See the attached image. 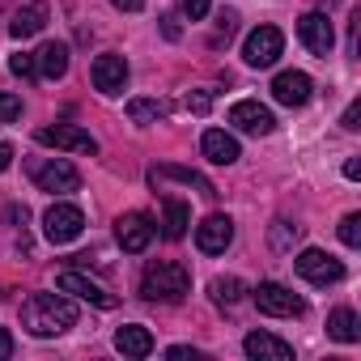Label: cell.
<instances>
[{"label": "cell", "mask_w": 361, "mask_h": 361, "mask_svg": "<svg viewBox=\"0 0 361 361\" xmlns=\"http://www.w3.org/2000/svg\"><path fill=\"white\" fill-rule=\"evenodd\" d=\"M13 166V145H5V140H0V174H5Z\"/></svg>", "instance_id": "34"}, {"label": "cell", "mask_w": 361, "mask_h": 361, "mask_svg": "<svg viewBox=\"0 0 361 361\" xmlns=\"http://www.w3.org/2000/svg\"><path fill=\"white\" fill-rule=\"evenodd\" d=\"M35 68H39V77L60 81V77L68 73V47H64V43H43V47L35 51Z\"/></svg>", "instance_id": "18"}, {"label": "cell", "mask_w": 361, "mask_h": 361, "mask_svg": "<svg viewBox=\"0 0 361 361\" xmlns=\"http://www.w3.org/2000/svg\"><path fill=\"white\" fill-rule=\"evenodd\" d=\"M90 81H94V90L106 94V98H111V94H123V85H128V60L115 56V51L98 56L94 68H90Z\"/></svg>", "instance_id": "11"}, {"label": "cell", "mask_w": 361, "mask_h": 361, "mask_svg": "<svg viewBox=\"0 0 361 361\" xmlns=\"http://www.w3.org/2000/svg\"><path fill=\"white\" fill-rule=\"evenodd\" d=\"M213 106V90H196V94H188V111H196V115H204Z\"/></svg>", "instance_id": "32"}, {"label": "cell", "mask_w": 361, "mask_h": 361, "mask_svg": "<svg viewBox=\"0 0 361 361\" xmlns=\"http://www.w3.org/2000/svg\"><path fill=\"white\" fill-rule=\"evenodd\" d=\"M327 336L340 340V344H357V340H361V319H357V310L336 306V310L327 314Z\"/></svg>", "instance_id": "21"}, {"label": "cell", "mask_w": 361, "mask_h": 361, "mask_svg": "<svg viewBox=\"0 0 361 361\" xmlns=\"http://www.w3.org/2000/svg\"><path fill=\"white\" fill-rule=\"evenodd\" d=\"M149 178H153V183H157V178H178V183H188V188H196L200 196H217V188L209 183V178L200 174V170H192V166H157V170H149Z\"/></svg>", "instance_id": "20"}, {"label": "cell", "mask_w": 361, "mask_h": 361, "mask_svg": "<svg viewBox=\"0 0 361 361\" xmlns=\"http://www.w3.org/2000/svg\"><path fill=\"white\" fill-rule=\"evenodd\" d=\"M39 145L47 149H64V153H98V140L77 128V123H56V128H39Z\"/></svg>", "instance_id": "9"}, {"label": "cell", "mask_w": 361, "mask_h": 361, "mask_svg": "<svg viewBox=\"0 0 361 361\" xmlns=\"http://www.w3.org/2000/svg\"><path fill=\"white\" fill-rule=\"evenodd\" d=\"M340 243L344 247H361V213H348L340 221Z\"/></svg>", "instance_id": "27"}, {"label": "cell", "mask_w": 361, "mask_h": 361, "mask_svg": "<svg viewBox=\"0 0 361 361\" xmlns=\"http://www.w3.org/2000/svg\"><path fill=\"white\" fill-rule=\"evenodd\" d=\"M140 293L149 302H183L192 293V272L174 259H153L140 276Z\"/></svg>", "instance_id": "2"}, {"label": "cell", "mask_w": 361, "mask_h": 361, "mask_svg": "<svg viewBox=\"0 0 361 361\" xmlns=\"http://www.w3.org/2000/svg\"><path fill=\"white\" fill-rule=\"evenodd\" d=\"M344 178H361V161H357V157L344 161Z\"/></svg>", "instance_id": "37"}, {"label": "cell", "mask_w": 361, "mask_h": 361, "mask_svg": "<svg viewBox=\"0 0 361 361\" xmlns=\"http://www.w3.org/2000/svg\"><path fill=\"white\" fill-rule=\"evenodd\" d=\"M209 289H213V302H217V306H238L243 293H247V285H243L238 276H217Z\"/></svg>", "instance_id": "24"}, {"label": "cell", "mask_w": 361, "mask_h": 361, "mask_svg": "<svg viewBox=\"0 0 361 361\" xmlns=\"http://www.w3.org/2000/svg\"><path fill=\"white\" fill-rule=\"evenodd\" d=\"M178 9H183V18H192V22H204L209 18V0H178Z\"/></svg>", "instance_id": "30"}, {"label": "cell", "mask_w": 361, "mask_h": 361, "mask_svg": "<svg viewBox=\"0 0 361 361\" xmlns=\"http://www.w3.org/2000/svg\"><path fill=\"white\" fill-rule=\"evenodd\" d=\"M81 230H85V213H81L77 204H51V209L43 213V234H47V243H56V247L81 238Z\"/></svg>", "instance_id": "6"}, {"label": "cell", "mask_w": 361, "mask_h": 361, "mask_svg": "<svg viewBox=\"0 0 361 361\" xmlns=\"http://www.w3.org/2000/svg\"><path fill=\"white\" fill-rule=\"evenodd\" d=\"M166 115V102H157V98H132L128 102V119L132 123H157Z\"/></svg>", "instance_id": "25"}, {"label": "cell", "mask_w": 361, "mask_h": 361, "mask_svg": "<svg viewBox=\"0 0 361 361\" xmlns=\"http://www.w3.org/2000/svg\"><path fill=\"white\" fill-rule=\"evenodd\" d=\"M188 226H192V209L183 204V200H161V234L170 238V243H178L188 234Z\"/></svg>", "instance_id": "19"}, {"label": "cell", "mask_w": 361, "mask_h": 361, "mask_svg": "<svg viewBox=\"0 0 361 361\" xmlns=\"http://www.w3.org/2000/svg\"><path fill=\"white\" fill-rule=\"evenodd\" d=\"M22 115V98L18 94H0V123H13Z\"/></svg>", "instance_id": "28"}, {"label": "cell", "mask_w": 361, "mask_h": 361, "mask_svg": "<svg viewBox=\"0 0 361 361\" xmlns=\"http://www.w3.org/2000/svg\"><path fill=\"white\" fill-rule=\"evenodd\" d=\"M298 39L306 43V51H314V56H331V47H336V26H331L327 13H302V22H298Z\"/></svg>", "instance_id": "10"}, {"label": "cell", "mask_w": 361, "mask_h": 361, "mask_svg": "<svg viewBox=\"0 0 361 361\" xmlns=\"http://www.w3.org/2000/svg\"><path fill=\"white\" fill-rule=\"evenodd\" d=\"M357 119H361V106H357V102H353V106H348V111H344V119H340V123H344V128H348V132H357V128H361V123H357Z\"/></svg>", "instance_id": "33"}, {"label": "cell", "mask_w": 361, "mask_h": 361, "mask_svg": "<svg viewBox=\"0 0 361 361\" xmlns=\"http://www.w3.org/2000/svg\"><path fill=\"white\" fill-rule=\"evenodd\" d=\"M200 149H204V157L213 166H234L238 161V140L230 132H221V128H209L204 140H200Z\"/></svg>", "instance_id": "17"}, {"label": "cell", "mask_w": 361, "mask_h": 361, "mask_svg": "<svg viewBox=\"0 0 361 361\" xmlns=\"http://www.w3.org/2000/svg\"><path fill=\"white\" fill-rule=\"evenodd\" d=\"M243 348H247V357H255V361H293V344H285V340L272 336V331H251V336L243 340Z\"/></svg>", "instance_id": "15"}, {"label": "cell", "mask_w": 361, "mask_h": 361, "mask_svg": "<svg viewBox=\"0 0 361 361\" xmlns=\"http://www.w3.org/2000/svg\"><path fill=\"white\" fill-rule=\"evenodd\" d=\"M230 243H234V221H230V217L213 213V217H204V221L196 226V247H200L204 255H221Z\"/></svg>", "instance_id": "14"}, {"label": "cell", "mask_w": 361, "mask_h": 361, "mask_svg": "<svg viewBox=\"0 0 361 361\" xmlns=\"http://www.w3.org/2000/svg\"><path fill=\"white\" fill-rule=\"evenodd\" d=\"M293 268H298V276L310 281V285H336V281H344V264H340L336 255L319 251V247H306V251L293 259Z\"/></svg>", "instance_id": "7"}, {"label": "cell", "mask_w": 361, "mask_h": 361, "mask_svg": "<svg viewBox=\"0 0 361 361\" xmlns=\"http://www.w3.org/2000/svg\"><path fill=\"white\" fill-rule=\"evenodd\" d=\"M255 306H259L264 314H272V319H298V314H306V302H302L289 285H276V281H259Z\"/></svg>", "instance_id": "5"}, {"label": "cell", "mask_w": 361, "mask_h": 361, "mask_svg": "<svg viewBox=\"0 0 361 361\" xmlns=\"http://www.w3.org/2000/svg\"><path fill=\"white\" fill-rule=\"evenodd\" d=\"M230 123H234L238 132H247V136H268V132L276 128L272 111H268L264 102H251V98H243V102L230 106Z\"/></svg>", "instance_id": "13"}, {"label": "cell", "mask_w": 361, "mask_h": 361, "mask_svg": "<svg viewBox=\"0 0 361 361\" xmlns=\"http://www.w3.org/2000/svg\"><path fill=\"white\" fill-rule=\"evenodd\" d=\"M161 30H166V39H178V26H174V18H161Z\"/></svg>", "instance_id": "39"}, {"label": "cell", "mask_w": 361, "mask_h": 361, "mask_svg": "<svg viewBox=\"0 0 361 361\" xmlns=\"http://www.w3.org/2000/svg\"><path fill=\"white\" fill-rule=\"evenodd\" d=\"M170 357H174V361H183V357H192V361H196L200 353H196V348H183V344H178V348H170Z\"/></svg>", "instance_id": "38"}, {"label": "cell", "mask_w": 361, "mask_h": 361, "mask_svg": "<svg viewBox=\"0 0 361 361\" xmlns=\"http://www.w3.org/2000/svg\"><path fill=\"white\" fill-rule=\"evenodd\" d=\"M234 26H238V13H221V26H217L213 43H217V47H221V43H230V39H234Z\"/></svg>", "instance_id": "31"}, {"label": "cell", "mask_w": 361, "mask_h": 361, "mask_svg": "<svg viewBox=\"0 0 361 361\" xmlns=\"http://www.w3.org/2000/svg\"><path fill=\"white\" fill-rule=\"evenodd\" d=\"M153 234H157V226H153V217H149V213H123V217L115 221V238H119V247H123L128 255L149 251Z\"/></svg>", "instance_id": "8"}, {"label": "cell", "mask_w": 361, "mask_h": 361, "mask_svg": "<svg viewBox=\"0 0 361 361\" xmlns=\"http://www.w3.org/2000/svg\"><path fill=\"white\" fill-rule=\"evenodd\" d=\"M281 51H285V35H281L276 26H255V30L243 39V60H247L251 68H268V64H276Z\"/></svg>", "instance_id": "4"}, {"label": "cell", "mask_w": 361, "mask_h": 361, "mask_svg": "<svg viewBox=\"0 0 361 361\" xmlns=\"http://www.w3.org/2000/svg\"><path fill=\"white\" fill-rule=\"evenodd\" d=\"M310 94H314V81L306 73H298V68H285V73L272 77V98L281 106H306Z\"/></svg>", "instance_id": "12"}, {"label": "cell", "mask_w": 361, "mask_h": 361, "mask_svg": "<svg viewBox=\"0 0 361 361\" xmlns=\"http://www.w3.org/2000/svg\"><path fill=\"white\" fill-rule=\"evenodd\" d=\"M73 323H77V306L64 293H30L22 302V327L30 336H39V340L64 336Z\"/></svg>", "instance_id": "1"}, {"label": "cell", "mask_w": 361, "mask_h": 361, "mask_svg": "<svg viewBox=\"0 0 361 361\" xmlns=\"http://www.w3.org/2000/svg\"><path fill=\"white\" fill-rule=\"evenodd\" d=\"M111 5H115V9H123V13H136L145 0H111Z\"/></svg>", "instance_id": "36"}, {"label": "cell", "mask_w": 361, "mask_h": 361, "mask_svg": "<svg viewBox=\"0 0 361 361\" xmlns=\"http://www.w3.org/2000/svg\"><path fill=\"white\" fill-rule=\"evenodd\" d=\"M30 178H35V188H39V192H51V196H68V192H77V188H81L77 166H73V161H64V157L35 161V166H30Z\"/></svg>", "instance_id": "3"}, {"label": "cell", "mask_w": 361, "mask_h": 361, "mask_svg": "<svg viewBox=\"0 0 361 361\" xmlns=\"http://www.w3.org/2000/svg\"><path fill=\"white\" fill-rule=\"evenodd\" d=\"M43 26H47V5H39V0H35V5L18 9V18L9 22V35L13 39H35Z\"/></svg>", "instance_id": "23"}, {"label": "cell", "mask_w": 361, "mask_h": 361, "mask_svg": "<svg viewBox=\"0 0 361 361\" xmlns=\"http://www.w3.org/2000/svg\"><path fill=\"white\" fill-rule=\"evenodd\" d=\"M298 238H302V226H289V221H276V226H272V234H268L272 251H289Z\"/></svg>", "instance_id": "26"}, {"label": "cell", "mask_w": 361, "mask_h": 361, "mask_svg": "<svg viewBox=\"0 0 361 361\" xmlns=\"http://www.w3.org/2000/svg\"><path fill=\"white\" fill-rule=\"evenodd\" d=\"M9 73H13V77H22V81H26V77H39L35 56H26V51H22V56H13V60H9Z\"/></svg>", "instance_id": "29"}, {"label": "cell", "mask_w": 361, "mask_h": 361, "mask_svg": "<svg viewBox=\"0 0 361 361\" xmlns=\"http://www.w3.org/2000/svg\"><path fill=\"white\" fill-rule=\"evenodd\" d=\"M115 348H119L123 357H149V353H153V336H149V327L128 323V327L115 331Z\"/></svg>", "instance_id": "22"}, {"label": "cell", "mask_w": 361, "mask_h": 361, "mask_svg": "<svg viewBox=\"0 0 361 361\" xmlns=\"http://www.w3.org/2000/svg\"><path fill=\"white\" fill-rule=\"evenodd\" d=\"M60 289H64V293H77L81 302L102 306V310H111V306H115V298H111L98 281H90V276H81V272H64V276H60Z\"/></svg>", "instance_id": "16"}, {"label": "cell", "mask_w": 361, "mask_h": 361, "mask_svg": "<svg viewBox=\"0 0 361 361\" xmlns=\"http://www.w3.org/2000/svg\"><path fill=\"white\" fill-rule=\"evenodd\" d=\"M5 357H13V336L0 327V361H5Z\"/></svg>", "instance_id": "35"}]
</instances>
